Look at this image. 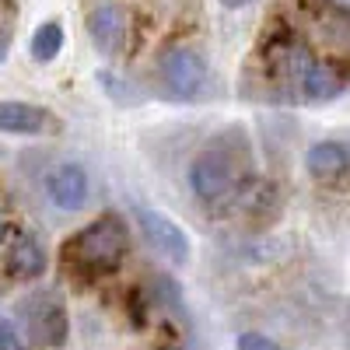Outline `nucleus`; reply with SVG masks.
I'll use <instances>...</instances> for the list:
<instances>
[{
    "label": "nucleus",
    "mask_w": 350,
    "mask_h": 350,
    "mask_svg": "<svg viewBox=\"0 0 350 350\" xmlns=\"http://www.w3.org/2000/svg\"><path fill=\"white\" fill-rule=\"evenodd\" d=\"M137 224L144 231V239H148V245L168 259L172 267H186L189 256H193V245H189V235L175 224L168 214L161 211H151V207H137Z\"/></svg>",
    "instance_id": "20e7f679"
},
{
    "label": "nucleus",
    "mask_w": 350,
    "mask_h": 350,
    "mask_svg": "<svg viewBox=\"0 0 350 350\" xmlns=\"http://www.w3.org/2000/svg\"><path fill=\"white\" fill-rule=\"evenodd\" d=\"M25 323L32 329V340L42 347H64L70 336V319L64 301H56L53 295H36L25 301Z\"/></svg>",
    "instance_id": "423d86ee"
},
{
    "label": "nucleus",
    "mask_w": 350,
    "mask_h": 350,
    "mask_svg": "<svg viewBox=\"0 0 350 350\" xmlns=\"http://www.w3.org/2000/svg\"><path fill=\"white\" fill-rule=\"evenodd\" d=\"M88 36H92V42L102 53L112 56V53H120L126 46L130 21H126V14L116 4H102V8H95L92 14H88Z\"/></svg>",
    "instance_id": "6e6552de"
},
{
    "label": "nucleus",
    "mask_w": 350,
    "mask_h": 350,
    "mask_svg": "<svg viewBox=\"0 0 350 350\" xmlns=\"http://www.w3.org/2000/svg\"><path fill=\"white\" fill-rule=\"evenodd\" d=\"M158 74H161L168 92L175 98H183V102L203 98V92H207V84H211L207 60H203L196 49H189V46H168L158 56Z\"/></svg>",
    "instance_id": "7ed1b4c3"
},
{
    "label": "nucleus",
    "mask_w": 350,
    "mask_h": 350,
    "mask_svg": "<svg viewBox=\"0 0 350 350\" xmlns=\"http://www.w3.org/2000/svg\"><path fill=\"white\" fill-rule=\"evenodd\" d=\"M326 4L336 11V14H343V18H350V0H326Z\"/></svg>",
    "instance_id": "2eb2a0df"
},
{
    "label": "nucleus",
    "mask_w": 350,
    "mask_h": 350,
    "mask_svg": "<svg viewBox=\"0 0 350 350\" xmlns=\"http://www.w3.org/2000/svg\"><path fill=\"white\" fill-rule=\"evenodd\" d=\"M4 60H8V39L0 36V64H4Z\"/></svg>",
    "instance_id": "a211bd4d"
},
{
    "label": "nucleus",
    "mask_w": 350,
    "mask_h": 350,
    "mask_svg": "<svg viewBox=\"0 0 350 350\" xmlns=\"http://www.w3.org/2000/svg\"><path fill=\"white\" fill-rule=\"evenodd\" d=\"M130 249V228L120 214H102L64 245V259L84 273H112Z\"/></svg>",
    "instance_id": "f03ea898"
},
{
    "label": "nucleus",
    "mask_w": 350,
    "mask_h": 350,
    "mask_svg": "<svg viewBox=\"0 0 350 350\" xmlns=\"http://www.w3.org/2000/svg\"><path fill=\"white\" fill-rule=\"evenodd\" d=\"M340 88H343V81L336 77V70L329 64H312L301 77V92L308 102H329L340 95Z\"/></svg>",
    "instance_id": "9b49d317"
},
{
    "label": "nucleus",
    "mask_w": 350,
    "mask_h": 350,
    "mask_svg": "<svg viewBox=\"0 0 350 350\" xmlns=\"http://www.w3.org/2000/svg\"><path fill=\"white\" fill-rule=\"evenodd\" d=\"M249 175H252L249 144L242 130H228L211 144H203L196 158L189 161V189L196 193V200L217 207V203H228L231 196L242 193Z\"/></svg>",
    "instance_id": "f257e3e1"
},
{
    "label": "nucleus",
    "mask_w": 350,
    "mask_h": 350,
    "mask_svg": "<svg viewBox=\"0 0 350 350\" xmlns=\"http://www.w3.org/2000/svg\"><path fill=\"white\" fill-rule=\"evenodd\" d=\"M46 126H49V112L42 105L21 102V98H4V102H0V133L39 137Z\"/></svg>",
    "instance_id": "1a4fd4ad"
},
{
    "label": "nucleus",
    "mask_w": 350,
    "mask_h": 350,
    "mask_svg": "<svg viewBox=\"0 0 350 350\" xmlns=\"http://www.w3.org/2000/svg\"><path fill=\"white\" fill-rule=\"evenodd\" d=\"M4 267L14 280H39L46 273V249L32 231H14L8 239Z\"/></svg>",
    "instance_id": "0eeeda50"
},
{
    "label": "nucleus",
    "mask_w": 350,
    "mask_h": 350,
    "mask_svg": "<svg viewBox=\"0 0 350 350\" xmlns=\"http://www.w3.org/2000/svg\"><path fill=\"white\" fill-rule=\"evenodd\" d=\"M249 4H252V0H221V8H228V11H242Z\"/></svg>",
    "instance_id": "dca6fc26"
},
{
    "label": "nucleus",
    "mask_w": 350,
    "mask_h": 350,
    "mask_svg": "<svg viewBox=\"0 0 350 350\" xmlns=\"http://www.w3.org/2000/svg\"><path fill=\"white\" fill-rule=\"evenodd\" d=\"M11 239V221H8V214H0V242H8Z\"/></svg>",
    "instance_id": "f3484780"
},
{
    "label": "nucleus",
    "mask_w": 350,
    "mask_h": 350,
    "mask_svg": "<svg viewBox=\"0 0 350 350\" xmlns=\"http://www.w3.org/2000/svg\"><path fill=\"white\" fill-rule=\"evenodd\" d=\"M305 168L315 183H336L350 172V151L336 140H319L305 151Z\"/></svg>",
    "instance_id": "9d476101"
},
{
    "label": "nucleus",
    "mask_w": 350,
    "mask_h": 350,
    "mask_svg": "<svg viewBox=\"0 0 350 350\" xmlns=\"http://www.w3.org/2000/svg\"><path fill=\"white\" fill-rule=\"evenodd\" d=\"M42 189H46V200L64 214H81L88 207V200H92V179H88L84 165L77 161L53 165L42 179Z\"/></svg>",
    "instance_id": "39448f33"
},
{
    "label": "nucleus",
    "mask_w": 350,
    "mask_h": 350,
    "mask_svg": "<svg viewBox=\"0 0 350 350\" xmlns=\"http://www.w3.org/2000/svg\"><path fill=\"white\" fill-rule=\"evenodd\" d=\"M67 36H64V25L60 21H42L36 32H32V42H28V49H32V60L36 64H53L56 56H60Z\"/></svg>",
    "instance_id": "f8f14e48"
},
{
    "label": "nucleus",
    "mask_w": 350,
    "mask_h": 350,
    "mask_svg": "<svg viewBox=\"0 0 350 350\" xmlns=\"http://www.w3.org/2000/svg\"><path fill=\"white\" fill-rule=\"evenodd\" d=\"M0 350H28L25 333L18 329V323L14 319H4V315H0Z\"/></svg>",
    "instance_id": "ddd939ff"
},
{
    "label": "nucleus",
    "mask_w": 350,
    "mask_h": 350,
    "mask_svg": "<svg viewBox=\"0 0 350 350\" xmlns=\"http://www.w3.org/2000/svg\"><path fill=\"white\" fill-rule=\"evenodd\" d=\"M235 350H280V343H277L273 336H267V333L245 329V333H239V340H235Z\"/></svg>",
    "instance_id": "4468645a"
}]
</instances>
